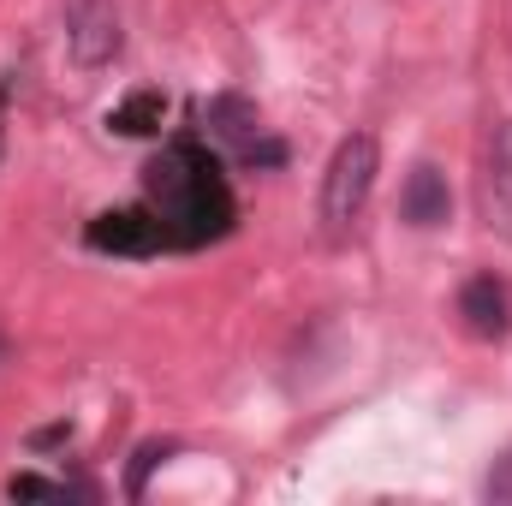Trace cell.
I'll return each instance as SVG.
<instances>
[{
    "label": "cell",
    "instance_id": "cell-1",
    "mask_svg": "<svg viewBox=\"0 0 512 506\" xmlns=\"http://www.w3.org/2000/svg\"><path fill=\"white\" fill-rule=\"evenodd\" d=\"M143 185H149V203L167 227V245H209L233 227V191L197 143L161 149L143 167Z\"/></svg>",
    "mask_w": 512,
    "mask_h": 506
},
{
    "label": "cell",
    "instance_id": "cell-2",
    "mask_svg": "<svg viewBox=\"0 0 512 506\" xmlns=\"http://www.w3.org/2000/svg\"><path fill=\"white\" fill-rule=\"evenodd\" d=\"M376 173H382L376 137H370V131H352V137L334 149L328 179H322V227H328V239H346V233L358 227V215H364V203H370V191H376Z\"/></svg>",
    "mask_w": 512,
    "mask_h": 506
},
{
    "label": "cell",
    "instance_id": "cell-3",
    "mask_svg": "<svg viewBox=\"0 0 512 506\" xmlns=\"http://www.w3.org/2000/svg\"><path fill=\"white\" fill-rule=\"evenodd\" d=\"M66 48L78 66H108L126 48V24L114 0H66Z\"/></svg>",
    "mask_w": 512,
    "mask_h": 506
},
{
    "label": "cell",
    "instance_id": "cell-4",
    "mask_svg": "<svg viewBox=\"0 0 512 506\" xmlns=\"http://www.w3.org/2000/svg\"><path fill=\"white\" fill-rule=\"evenodd\" d=\"M90 251H114V256H155L167 245V227L155 209H108L90 221Z\"/></svg>",
    "mask_w": 512,
    "mask_h": 506
},
{
    "label": "cell",
    "instance_id": "cell-5",
    "mask_svg": "<svg viewBox=\"0 0 512 506\" xmlns=\"http://www.w3.org/2000/svg\"><path fill=\"white\" fill-rule=\"evenodd\" d=\"M483 221L512 239V120H489L483 137Z\"/></svg>",
    "mask_w": 512,
    "mask_h": 506
},
{
    "label": "cell",
    "instance_id": "cell-6",
    "mask_svg": "<svg viewBox=\"0 0 512 506\" xmlns=\"http://www.w3.org/2000/svg\"><path fill=\"white\" fill-rule=\"evenodd\" d=\"M459 316H465V328H471L477 340H501V334L512 328V310H507L501 280H495V274H471L465 292H459Z\"/></svg>",
    "mask_w": 512,
    "mask_h": 506
},
{
    "label": "cell",
    "instance_id": "cell-7",
    "mask_svg": "<svg viewBox=\"0 0 512 506\" xmlns=\"http://www.w3.org/2000/svg\"><path fill=\"white\" fill-rule=\"evenodd\" d=\"M399 209H405V221H411V227H447V215H453L447 173L423 161V167L405 179V197H399Z\"/></svg>",
    "mask_w": 512,
    "mask_h": 506
},
{
    "label": "cell",
    "instance_id": "cell-8",
    "mask_svg": "<svg viewBox=\"0 0 512 506\" xmlns=\"http://www.w3.org/2000/svg\"><path fill=\"white\" fill-rule=\"evenodd\" d=\"M203 126H209V137H221L227 149L245 155L256 137H262V114H256L251 96H233V90H227V96H215V102L203 108Z\"/></svg>",
    "mask_w": 512,
    "mask_h": 506
},
{
    "label": "cell",
    "instance_id": "cell-9",
    "mask_svg": "<svg viewBox=\"0 0 512 506\" xmlns=\"http://www.w3.org/2000/svg\"><path fill=\"white\" fill-rule=\"evenodd\" d=\"M161 114H167V102H161V90H137L126 108H114V120L108 126L126 131V137H149V131L161 126Z\"/></svg>",
    "mask_w": 512,
    "mask_h": 506
},
{
    "label": "cell",
    "instance_id": "cell-10",
    "mask_svg": "<svg viewBox=\"0 0 512 506\" xmlns=\"http://www.w3.org/2000/svg\"><path fill=\"white\" fill-rule=\"evenodd\" d=\"M167 453H173V441H143V447L131 453V477H126V495H131V501H143V483H149V471H155Z\"/></svg>",
    "mask_w": 512,
    "mask_h": 506
},
{
    "label": "cell",
    "instance_id": "cell-11",
    "mask_svg": "<svg viewBox=\"0 0 512 506\" xmlns=\"http://www.w3.org/2000/svg\"><path fill=\"white\" fill-rule=\"evenodd\" d=\"M6 495H12V501H60L66 489H60V483H42V477H12Z\"/></svg>",
    "mask_w": 512,
    "mask_h": 506
}]
</instances>
